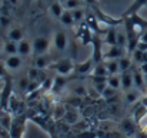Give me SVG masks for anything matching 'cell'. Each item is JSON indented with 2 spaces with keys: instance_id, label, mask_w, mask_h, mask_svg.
I'll list each match as a JSON object with an SVG mask.
<instances>
[{
  "instance_id": "obj_1",
  "label": "cell",
  "mask_w": 147,
  "mask_h": 138,
  "mask_svg": "<svg viewBox=\"0 0 147 138\" xmlns=\"http://www.w3.org/2000/svg\"><path fill=\"white\" fill-rule=\"evenodd\" d=\"M50 68H53L59 76H64V77H66V76H69V74L76 68V64H74L70 58H60V60L51 63Z\"/></svg>"
},
{
  "instance_id": "obj_2",
  "label": "cell",
  "mask_w": 147,
  "mask_h": 138,
  "mask_svg": "<svg viewBox=\"0 0 147 138\" xmlns=\"http://www.w3.org/2000/svg\"><path fill=\"white\" fill-rule=\"evenodd\" d=\"M50 39L46 36H39L33 40V53L36 56H42V54H47L50 48Z\"/></svg>"
},
{
  "instance_id": "obj_3",
  "label": "cell",
  "mask_w": 147,
  "mask_h": 138,
  "mask_svg": "<svg viewBox=\"0 0 147 138\" xmlns=\"http://www.w3.org/2000/svg\"><path fill=\"white\" fill-rule=\"evenodd\" d=\"M24 128H26V118L24 117H14L13 124H11L10 131H9L10 138H22Z\"/></svg>"
},
{
  "instance_id": "obj_4",
  "label": "cell",
  "mask_w": 147,
  "mask_h": 138,
  "mask_svg": "<svg viewBox=\"0 0 147 138\" xmlns=\"http://www.w3.org/2000/svg\"><path fill=\"white\" fill-rule=\"evenodd\" d=\"M126 56V48L120 46H109L107 44V50L103 48V58L104 60H119L121 57Z\"/></svg>"
},
{
  "instance_id": "obj_5",
  "label": "cell",
  "mask_w": 147,
  "mask_h": 138,
  "mask_svg": "<svg viewBox=\"0 0 147 138\" xmlns=\"http://www.w3.org/2000/svg\"><path fill=\"white\" fill-rule=\"evenodd\" d=\"M23 66V57L19 56V54H14V56H7L6 60H4V67L7 71H19Z\"/></svg>"
},
{
  "instance_id": "obj_6",
  "label": "cell",
  "mask_w": 147,
  "mask_h": 138,
  "mask_svg": "<svg viewBox=\"0 0 147 138\" xmlns=\"http://www.w3.org/2000/svg\"><path fill=\"white\" fill-rule=\"evenodd\" d=\"M67 34L61 30H57L53 34V46L56 47V50L59 51H64L67 48Z\"/></svg>"
},
{
  "instance_id": "obj_7",
  "label": "cell",
  "mask_w": 147,
  "mask_h": 138,
  "mask_svg": "<svg viewBox=\"0 0 147 138\" xmlns=\"http://www.w3.org/2000/svg\"><path fill=\"white\" fill-rule=\"evenodd\" d=\"M131 71H133V80H134V88L143 90V88H144V84H146L144 73L140 70L139 66H133V67H131Z\"/></svg>"
},
{
  "instance_id": "obj_8",
  "label": "cell",
  "mask_w": 147,
  "mask_h": 138,
  "mask_svg": "<svg viewBox=\"0 0 147 138\" xmlns=\"http://www.w3.org/2000/svg\"><path fill=\"white\" fill-rule=\"evenodd\" d=\"M94 64H96V63H94L93 57H90V58H87L86 61L76 64L74 71H76L77 74H92V71H93V68H94Z\"/></svg>"
},
{
  "instance_id": "obj_9",
  "label": "cell",
  "mask_w": 147,
  "mask_h": 138,
  "mask_svg": "<svg viewBox=\"0 0 147 138\" xmlns=\"http://www.w3.org/2000/svg\"><path fill=\"white\" fill-rule=\"evenodd\" d=\"M121 76V90L126 92L131 88H134V80H133V71L131 70H127V71H123L120 73Z\"/></svg>"
},
{
  "instance_id": "obj_10",
  "label": "cell",
  "mask_w": 147,
  "mask_h": 138,
  "mask_svg": "<svg viewBox=\"0 0 147 138\" xmlns=\"http://www.w3.org/2000/svg\"><path fill=\"white\" fill-rule=\"evenodd\" d=\"M120 130L123 134H126V137L134 135L136 134V121L133 118H124L120 123Z\"/></svg>"
},
{
  "instance_id": "obj_11",
  "label": "cell",
  "mask_w": 147,
  "mask_h": 138,
  "mask_svg": "<svg viewBox=\"0 0 147 138\" xmlns=\"http://www.w3.org/2000/svg\"><path fill=\"white\" fill-rule=\"evenodd\" d=\"M17 44H19V56H22V57L32 56V53H33V42L32 40H29V39L24 37Z\"/></svg>"
},
{
  "instance_id": "obj_12",
  "label": "cell",
  "mask_w": 147,
  "mask_h": 138,
  "mask_svg": "<svg viewBox=\"0 0 147 138\" xmlns=\"http://www.w3.org/2000/svg\"><path fill=\"white\" fill-rule=\"evenodd\" d=\"M147 4V0H133V3L129 6V9L124 11L123 17H129V16H133V14H137L140 9H143Z\"/></svg>"
},
{
  "instance_id": "obj_13",
  "label": "cell",
  "mask_w": 147,
  "mask_h": 138,
  "mask_svg": "<svg viewBox=\"0 0 147 138\" xmlns=\"http://www.w3.org/2000/svg\"><path fill=\"white\" fill-rule=\"evenodd\" d=\"M13 115L7 111V110H3V111H0V127L1 128H4L7 133L10 131V127H11V124H13Z\"/></svg>"
},
{
  "instance_id": "obj_14",
  "label": "cell",
  "mask_w": 147,
  "mask_h": 138,
  "mask_svg": "<svg viewBox=\"0 0 147 138\" xmlns=\"http://www.w3.org/2000/svg\"><path fill=\"white\" fill-rule=\"evenodd\" d=\"M140 98H142V92L137 88H131V90L126 91V94H124V100H126V102L129 105L136 104L137 101H140Z\"/></svg>"
},
{
  "instance_id": "obj_15",
  "label": "cell",
  "mask_w": 147,
  "mask_h": 138,
  "mask_svg": "<svg viewBox=\"0 0 147 138\" xmlns=\"http://www.w3.org/2000/svg\"><path fill=\"white\" fill-rule=\"evenodd\" d=\"M23 39H24V34H23V30L20 27H11V29H9V31H7V40H11V42L19 43Z\"/></svg>"
},
{
  "instance_id": "obj_16",
  "label": "cell",
  "mask_w": 147,
  "mask_h": 138,
  "mask_svg": "<svg viewBox=\"0 0 147 138\" xmlns=\"http://www.w3.org/2000/svg\"><path fill=\"white\" fill-rule=\"evenodd\" d=\"M66 86V78H64V76H56L54 78H53V83H51V92H54V94H59V92L63 90V87Z\"/></svg>"
},
{
  "instance_id": "obj_17",
  "label": "cell",
  "mask_w": 147,
  "mask_h": 138,
  "mask_svg": "<svg viewBox=\"0 0 147 138\" xmlns=\"http://www.w3.org/2000/svg\"><path fill=\"white\" fill-rule=\"evenodd\" d=\"M49 10L50 13L53 14V17H56V19H60L61 17V14L64 13V6H63V3H60V1H53L51 4L49 6Z\"/></svg>"
},
{
  "instance_id": "obj_18",
  "label": "cell",
  "mask_w": 147,
  "mask_h": 138,
  "mask_svg": "<svg viewBox=\"0 0 147 138\" xmlns=\"http://www.w3.org/2000/svg\"><path fill=\"white\" fill-rule=\"evenodd\" d=\"M50 66H51V63H50V58L47 54L36 56V61H34V67H36V68L43 70V68H47Z\"/></svg>"
},
{
  "instance_id": "obj_19",
  "label": "cell",
  "mask_w": 147,
  "mask_h": 138,
  "mask_svg": "<svg viewBox=\"0 0 147 138\" xmlns=\"http://www.w3.org/2000/svg\"><path fill=\"white\" fill-rule=\"evenodd\" d=\"M104 64H106V68H107L109 76H113V74H120L119 60H104Z\"/></svg>"
},
{
  "instance_id": "obj_20",
  "label": "cell",
  "mask_w": 147,
  "mask_h": 138,
  "mask_svg": "<svg viewBox=\"0 0 147 138\" xmlns=\"http://www.w3.org/2000/svg\"><path fill=\"white\" fill-rule=\"evenodd\" d=\"M69 125H76L79 121H80V115H79V113L76 111V110H67V113H66V115H64V118H63Z\"/></svg>"
},
{
  "instance_id": "obj_21",
  "label": "cell",
  "mask_w": 147,
  "mask_h": 138,
  "mask_svg": "<svg viewBox=\"0 0 147 138\" xmlns=\"http://www.w3.org/2000/svg\"><path fill=\"white\" fill-rule=\"evenodd\" d=\"M3 51H4L7 56H14V54H19V44H17L16 42L7 40V42L3 44Z\"/></svg>"
},
{
  "instance_id": "obj_22",
  "label": "cell",
  "mask_w": 147,
  "mask_h": 138,
  "mask_svg": "<svg viewBox=\"0 0 147 138\" xmlns=\"http://www.w3.org/2000/svg\"><path fill=\"white\" fill-rule=\"evenodd\" d=\"M59 20H60V23H61L63 26H66V27L74 26V19H73L71 10H64V13L61 14V17H60Z\"/></svg>"
},
{
  "instance_id": "obj_23",
  "label": "cell",
  "mask_w": 147,
  "mask_h": 138,
  "mask_svg": "<svg viewBox=\"0 0 147 138\" xmlns=\"http://www.w3.org/2000/svg\"><path fill=\"white\" fill-rule=\"evenodd\" d=\"M107 86L114 88V90H120L121 88V76L120 74H113L107 77Z\"/></svg>"
},
{
  "instance_id": "obj_24",
  "label": "cell",
  "mask_w": 147,
  "mask_h": 138,
  "mask_svg": "<svg viewBox=\"0 0 147 138\" xmlns=\"http://www.w3.org/2000/svg\"><path fill=\"white\" fill-rule=\"evenodd\" d=\"M92 77H109V73H107V68H106L104 63L94 64V68L92 71Z\"/></svg>"
},
{
  "instance_id": "obj_25",
  "label": "cell",
  "mask_w": 147,
  "mask_h": 138,
  "mask_svg": "<svg viewBox=\"0 0 147 138\" xmlns=\"http://www.w3.org/2000/svg\"><path fill=\"white\" fill-rule=\"evenodd\" d=\"M119 66H120V73L127 71V70H131V67H133V60L129 58L127 56H124V57L119 58Z\"/></svg>"
},
{
  "instance_id": "obj_26",
  "label": "cell",
  "mask_w": 147,
  "mask_h": 138,
  "mask_svg": "<svg viewBox=\"0 0 147 138\" xmlns=\"http://www.w3.org/2000/svg\"><path fill=\"white\" fill-rule=\"evenodd\" d=\"M66 113H67V108L63 104H57L54 107V110H53V118L54 120H63Z\"/></svg>"
},
{
  "instance_id": "obj_27",
  "label": "cell",
  "mask_w": 147,
  "mask_h": 138,
  "mask_svg": "<svg viewBox=\"0 0 147 138\" xmlns=\"http://www.w3.org/2000/svg\"><path fill=\"white\" fill-rule=\"evenodd\" d=\"M83 3H84V0H66L63 3V6L66 10H76V9H80L83 6Z\"/></svg>"
},
{
  "instance_id": "obj_28",
  "label": "cell",
  "mask_w": 147,
  "mask_h": 138,
  "mask_svg": "<svg viewBox=\"0 0 147 138\" xmlns=\"http://www.w3.org/2000/svg\"><path fill=\"white\" fill-rule=\"evenodd\" d=\"M71 91H73V94H74L76 97H79V98H80V97L87 95V88H86V86H84L83 83H79V84L73 86Z\"/></svg>"
},
{
  "instance_id": "obj_29",
  "label": "cell",
  "mask_w": 147,
  "mask_h": 138,
  "mask_svg": "<svg viewBox=\"0 0 147 138\" xmlns=\"http://www.w3.org/2000/svg\"><path fill=\"white\" fill-rule=\"evenodd\" d=\"M117 91L119 90H114V88H111V87H106L104 88V91L101 92V97L103 98H106V100H111V98H114L116 95H117Z\"/></svg>"
},
{
  "instance_id": "obj_30",
  "label": "cell",
  "mask_w": 147,
  "mask_h": 138,
  "mask_svg": "<svg viewBox=\"0 0 147 138\" xmlns=\"http://www.w3.org/2000/svg\"><path fill=\"white\" fill-rule=\"evenodd\" d=\"M71 13H73V19H74V23H80V21H83V19H84V10L80 7V9H76V10H71Z\"/></svg>"
},
{
  "instance_id": "obj_31",
  "label": "cell",
  "mask_w": 147,
  "mask_h": 138,
  "mask_svg": "<svg viewBox=\"0 0 147 138\" xmlns=\"http://www.w3.org/2000/svg\"><path fill=\"white\" fill-rule=\"evenodd\" d=\"M30 83H32V80L29 78V76H24V77H22V78L19 80V88L23 90V91H27Z\"/></svg>"
},
{
  "instance_id": "obj_32",
  "label": "cell",
  "mask_w": 147,
  "mask_h": 138,
  "mask_svg": "<svg viewBox=\"0 0 147 138\" xmlns=\"http://www.w3.org/2000/svg\"><path fill=\"white\" fill-rule=\"evenodd\" d=\"M137 50H140V51H147V43H143V42H139V44L136 47Z\"/></svg>"
},
{
  "instance_id": "obj_33",
  "label": "cell",
  "mask_w": 147,
  "mask_h": 138,
  "mask_svg": "<svg viewBox=\"0 0 147 138\" xmlns=\"http://www.w3.org/2000/svg\"><path fill=\"white\" fill-rule=\"evenodd\" d=\"M4 73H6V67H4V63H0V78L4 76Z\"/></svg>"
},
{
  "instance_id": "obj_34",
  "label": "cell",
  "mask_w": 147,
  "mask_h": 138,
  "mask_svg": "<svg viewBox=\"0 0 147 138\" xmlns=\"http://www.w3.org/2000/svg\"><path fill=\"white\" fill-rule=\"evenodd\" d=\"M140 42H143V43H147V30L140 36Z\"/></svg>"
},
{
  "instance_id": "obj_35",
  "label": "cell",
  "mask_w": 147,
  "mask_h": 138,
  "mask_svg": "<svg viewBox=\"0 0 147 138\" xmlns=\"http://www.w3.org/2000/svg\"><path fill=\"white\" fill-rule=\"evenodd\" d=\"M9 1H10L11 4H17V1H19V0H9Z\"/></svg>"
},
{
  "instance_id": "obj_36",
  "label": "cell",
  "mask_w": 147,
  "mask_h": 138,
  "mask_svg": "<svg viewBox=\"0 0 147 138\" xmlns=\"http://www.w3.org/2000/svg\"><path fill=\"white\" fill-rule=\"evenodd\" d=\"M46 1H47L49 4H51V3H53V1H56V0H46Z\"/></svg>"
},
{
  "instance_id": "obj_37",
  "label": "cell",
  "mask_w": 147,
  "mask_h": 138,
  "mask_svg": "<svg viewBox=\"0 0 147 138\" xmlns=\"http://www.w3.org/2000/svg\"><path fill=\"white\" fill-rule=\"evenodd\" d=\"M0 50H3V43L0 42Z\"/></svg>"
},
{
  "instance_id": "obj_38",
  "label": "cell",
  "mask_w": 147,
  "mask_h": 138,
  "mask_svg": "<svg viewBox=\"0 0 147 138\" xmlns=\"http://www.w3.org/2000/svg\"><path fill=\"white\" fill-rule=\"evenodd\" d=\"M126 138H137V137H134V135H130V137H126Z\"/></svg>"
},
{
  "instance_id": "obj_39",
  "label": "cell",
  "mask_w": 147,
  "mask_h": 138,
  "mask_svg": "<svg viewBox=\"0 0 147 138\" xmlns=\"http://www.w3.org/2000/svg\"><path fill=\"white\" fill-rule=\"evenodd\" d=\"M57 1H60V3H64V1H66V0H57Z\"/></svg>"
},
{
  "instance_id": "obj_40",
  "label": "cell",
  "mask_w": 147,
  "mask_h": 138,
  "mask_svg": "<svg viewBox=\"0 0 147 138\" xmlns=\"http://www.w3.org/2000/svg\"><path fill=\"white\" fill-rule=\"evenodd\" d=\"M0 88H3V86H0Z\"/></svg>"
},
{
  "instance_id": "obj_41",
  "label": "cell",
  "mask_w": 147,
  "mask_h": 138,
  "mask_svg": "<svg viewBox=\"0 0 147 138\" xmlns=\"http://www.w3.org/2000/svg\"><path fill=\"white\" fill-rule=\"evenodd\" d=\"M53 138H59V137H53Z\"/></svg>"
}]
</instances>
